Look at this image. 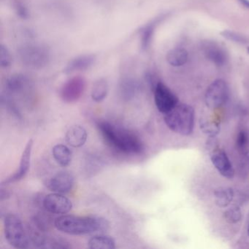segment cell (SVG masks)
I'll return each instance as SVG.
<instances>
[{"instance_id":"cell-10","label":"cell","mask_w":249,"mask_h":249,"mask_svg":"<svg viewBox=\"0 0 249 249\" xmlns=\"http://www.w3.org/2000/svg\"><path fill=\"white\" fill-rule=\"evenodd\" d=\"M201 50L205 57L216 66H224L228 61L227 51L216 42L205 40L201 44Z\"/></svg>"},{"instance_id":"cell-22","label":"cell","mask_w":249,"mask_h":249,"mask_svg":"<svg viewBox=\"0 0 249 249\" xmlns=\"http://www.w3.org/2000/svg\"><path fill=\"white\" fill-rule=\"evenodd\" d=\"M201 130L211 138L216 136L220 132V123L211 116H204L199 121Z\"/></svg>"},{"instance_id":"cell-17","label":"cell","mask_w":249,"mask_h":249,"mask_svg":"<svg viewBox=\"0 0 249 249\" xmlns=\"http://www.w3.org/2000/svg\"><path fill=\"white\" fill-rule=\"evenodd\" d=\"M88 134L84 126L81 125H74L67 131L66 142L68 145L73 148H81L86 143Z\"/></svg>"},{"instance_id":"cell-16","label":"cell","mask_w":249,"mask_h":249,"mask_svg":"<svg viewBox=\"0 0 249 249\" xmlns=\"http://www.w3.org/2000/svg\"><path fill=\"white\" fill-rule=\"evenodd\" d=\"M165 15L160 16L157 18H154L148 24H145L140 32V37H141V46L142 50L145 51L148 49L152 43L153 38L155 35L156 30L158 26L162 22L165 18Z\"/></svg>"},{"instance_id":"cell-1","label":"cell","mask_w":249,"mask_h":249,"mask_svg":"<svg viewBox=\"0 0 249 249\" xmlns=\"http://www.w3.org/2000/svg\"><path fill=\"white\" fill-rule=\"evenodd\" d=\"M97 128L107 145L119 152L140 154L143 151V143L139 137L129 131L119 128L106 121L99 122Z\"/></svg>"},{"instance_id":"cell-9","label":"cell","mask_w":249,"mask_h":249,"mask_svg":"<svg viewBox=\"0 0 249 249\" xmlns=\"http://www.w3.org/2000/svg\"><path fill=\"white\" fill-rule=\"evenodd\" d=\"M43 205L46 211L53 214L68 213L72 208V202L69 198L63 194H49L45 196L43 200Z\"/></svg>"},{"instance_id":"cell-30","label":"cell","mask_w":249,"mask_h":249,"mask_svg":"<svg viewBox=\"0 0 249 249\" xmlns=\"http://www.w3.org/2000/svg\"><path fill=\"white\" fill-rule=\"evenodd\" d=\"M24 1V0H13V5L18 17L21 18H27L29 17L28 8Z\"/></svg>"},{"instance_id":"cell-32","label":"cell","mask_w":249,"mask_h":249,"mask_svg":"<svg viewBox=\"0 0 249 249\" xmlns=\"http://www.w3.org/2000/svg\"><path fill=\"white\" fill-rule=\"evenodd\" d=\"M237 2H238L242 6L246 8V9L249 10V0H237Z\"/></svg>"},{"instance_id":"cell-14","label":"cell","mask_w":249,"mask_h":249,"mask_svg":"<svg viewBox=\"0 0 249 249\" xmlns=\"http://www.w3.org/2000/svg\"><path fill=\"white\" fill-rule=\"evenodd\" d=\"M31 87V79L22 73L14 74L7 79L5 84L8 94H21L30 89Z\"/></svg>"},{"instance_id":"cell-21","label":"cell","mask_w":249,"mask_h":249,"mask_svg":"<svg viewBox=\"0 0 249 249\" xmlns=\"http://www.w3.org/2000/svg\"><path fill=\"white\" fill-rule=\"evenodd\" d=\"M88 246L91 249H114L116 242L110 236L97 234L90 239Z\"/></svg>"},{"instance_id":"cell-13","label":"cell","mask_w":249,"mask_h":249,"mask_svg":"<svg viewBox=\"0 0 249 249\" xmlns=\"http://www.w3.org/2000/svg\"><path fill=\"white\" fill-rule=\"evenodd\" d=\"M211 160L214 167L221 176L229 179L234 178V168L227 153L224 150L218 147L214 148L211 153Z\"/></svg>"},{"instance_id":"cell-28","label":"cell","mask_w":249,"mask_h":249,"mask_svg":"<svg viewBox=\"0 0 249 249\" xmlns=\"http://www.w3.org/2000/svg\"><path fill=\"white\" fill-rule=\"evenodd\" d=\"M224 218L230 224H236L242 218V212L238 206H232L224 213Z\"/></svg>"},{"instance_id":"cell-19","label":"cell","mask_w":249,"mask_h":249,"mask_svg":"<svg viewBox=\"0 0 249 249\" xmlns=\"http://www.w3.org/2000/svg\"><path fill=\"white\" fill-rule=\"evenodd\" d=\"M189 59L187 51L183 48H175L167 52L166 60L173 67H181L186 65Z\"/></svg>"},{"instance_id":"cell-31","label":"cell","mask_w":249,"mask_h":249,"mask_svg":"<svg viewBox=\"0 0 249 249\" xmlns=\"http://www.w3.org/2000/svg\"><path fill=\"white\" fill-rule=\"evenodd\" d=\"M10 196H11V192H10V191L7 190L6 189H4L2 186V188H1V193H0V199H1V201L8 199Z\"/></svg>"},{"instance_id":"cell-3","label":"cell","mask_w":249,"mask_h":249,"mask_svg":"<svg viewBox=\"0 0 249 249\" xmlns=\"http://www.w3.org/2000/svg\"><path fill=\"white\" fill-rule=\"evenodd\" d=\"M164 122L169 129L181 135H189L195 126V110L186 104H178L164 114Z\"/></svg>"},{"instance_id":"cell-18","label":"cell","mask_w":249,"mask_h":249,"mask_svg":"<svg viewBox=\"0 0 249 249\" xmlns=\"http://www.w3.org/2000/svg\"><path fill=\"white\" fill-rule=\"evenodd\" d=\"M141 91V84L138 80L132 77H126L121 81L119 84V93L124 100H131L135 98Z\"/></svg>"},{"instance_id":"cell-20","label":"cell","mask_w":249,"mask_h":249,"mask_svg":"<svg viewBox=\"0 0 249 249\" xmlns=\"http://www.w3.org/2000/svg\"><path fill=\"white\" fill-rule=\"evenodd\" d=\"M52 154L56 162L62 167H68L72 161V151H71L69 147L63 144H58L53 146Z\"/></svg>"},{"instance_id":"cell-29","label":"cell","mask_w":249,"mask_h":249,"mask_svg":"<svg viewBox=\"0 0 249 249\" xmlns=\"http://www.w3.org/2000/svg\"><path fill=\"white\" fill-rule=\"evenodd\" d=\"M13 59L11 52L8 50L7 46L1 44L0 46V65L3 68H7L11 66Z\"/></svg>"},{"instance_id":"cell-25","label":"cell","mask_w":249,"mask_h":249,"mask_svg":"<svg viewBox=\"0 0 249 249\" xmlns=\"http://www.w3.org/2000/svg\"><path fill=\"white\" fill-rule=\"evenodd\" d=\"M221 35L224 38L237 44L246 45L249 42V39L246 36L232 30H224L221 32Z\"/></svg>"},{"instance_id":"cell-15","label":"cell","mask_w":249,"mask_h":249,"mask_svg":"<svg viewBox=\"0 0 249 249\" xmlns=\"http://www.w3.org/2000/svg\"><path fill=\"white\" fill-rule=\"evenodd\" d=\"M96 59L97 57L94 54H84L77 56L68 62L64 69V72L71 74L87 71L94 65Z\"/></svg>"},{"instance_id":"cell-7","label":"cell","mask_w":249,"mask_h":249,"mask_svg":"<svg viewBox=\"0 0 249 249\" xmlns=\"http://www.w3.org/2000/svg\"><path fill=\"white\" fill-rule=\"evenodd\" d=\"M154 102L159 111L167 113L178 104L176 94L161 81H158L154 87Z\"/></svg>"},{"instance_id":"cell-12","label":"cell","mask_w":249,"mask_h":249,"mask_svg":"<svg viewBox=\"0 0 249 249\" xmlns=\"http://www.w3.org/2000/svg\"><path fill=\"white\" fill-rule=\"evenodd\" d=\"M75 178L68 172H60L46 180V186L53 192L66 194L71 192L74 186Z\"/></svg>"},{"instance_id":"cell-33","label":"cell","mask_w":249,"mask_h":249,"mask_svg":"<svg viewBox=\"0 0 249 249\" xmlns=\"http://www.w3.org/2000/svg\"><path fill=\"white\" fill-rule=\"evenodd\" d=\"M245 157H246V160H247V161H248V162H249V151H248V152L246 153V155H245Z\"/></svg>"},{"instance_id":"cell-5","label":"cell","mask_w":249,"mask_h":249,"mask_svg":"<svg viewBox=\"0 0 249 249\" xmlns=\"http://www.w3.org/2000/svg\"><path fill=\"white\" fill-rule=\"evenodd\" d=\"M4 234L8 243L16 249L31 247L30 237L21 218L14 213H8L4 218Z\"/></svg>"},{"instance_id":"cell-26","label":"cell","mask_w":249,"mask_h":249,"mask_svg":"<svg viewBox=\"0 0 249 249\" xmlns=\"http://www.w3.org/2000/svg\"><path fill=\"white\" fill-rule=\"evenodd\" d=\"M44 213H38L35 215L33 218V226L38 229L40 231L46 232L49 231L52 227V221L48 215H43Z\"/></svg>"},{"instance_id":"cell-24","label":"cell","mask_w":249,"mask_h":249,"mask_svg":"<svg viewBox=\"0 0 249 249\" xmlns=\"http://www.w3.org/2000/svg\"><path fill=\"white\" fill-rule=\"evenodd\" d=\"M234 198V191L231 188L220 187L214 192V199L217 206L226 208Z\"/></svg>"},{"instance_id":"cell-23","label":"cell","mask_w":249,"mask_h":249,"mask_svg":"<svg viewBox=\"0 0 249 249\" xmlns=\"http://www.w3.org/2000/svg\"><path fill=\"white\" fill-rule=\"evenodd\" d=\"M109 85L107 80L100 78L97 80L91 89V99L96 103H100L107 97L108 94Z\"/></svg>"},{"instance_id":"cell-2","label":"cell","mask_w":249,"mask_h":249,"mask_svg":"<svg viewBox=\"0 0 249 249\" xmlns=\"http://www.w3.org/2000/svg\"><path fill=\"white\" fill-rule=\"evenodd\" d=\"M54 227L66 234L83 235L104 232L108 230L109 223L106 218L97 215H62L55 219Z\"/></svg>"},{"instance_id":"cell-11","label":"cell","mask_w":249,"mask_h":249,"mask_svg":"<svg viewBox=\"0 0 249 249\" xmlns=\"http://www.w3.org/2000/svg\"><path fill=\"white\" fill-rule=\"evenodd\" d=\"M33 145L34 141L33 139L29 140L21 154V160H20L19 166L18 170L11 175L9 177L7 178L4 181L2 182V186L8 185L9 183H15L19 181L26 177L31 165L32 153H33Z\"/></svg>"},{"instance_id":"cell-8","label":"cell","mask_w":249,"mask_h":249,"mask_svg":"<svg viewBox=\"0 0 249 249\" xmlns=\"http://www.w3.org/2000/svg\"><path fill=\"white\" fill-rule=\"evenodd\" d=\"M87 81L84 77L74 76L68 79L61 87L59 95L61 99L67 103L78 101L86 89Z\"/></svg>"},{"instance_id":"cell-6","label":"cell","mask_w":249,"mask_h":249,"mask_svg":"<svg viewBox=\"0 0 249 249\" xmlns=\"http://www.w3.org/2000/svg\"><path fill=\"white\" fill-rule=\"evenodd\" d=\"M228 84L222 79H217L211 83L205 92L206 106L211 109H216L227 103L229 98Z\"/></svg>"},{"instance_id":"cell-34","label":"cell","mask_w":249,"mask_h":249,"mask_svg":"<svg viewBox=\"0 0 249 249\" xmlns=\"http://www.w3.org/2000/svg\"><path fill=\"white\" fill-rule=\"evenodd\" d=\"M248 234H249V227H248Z\"/></svg>"},{"instance_id":"cell-35","label":"cell","mask_w":249,"mask_h":249,"mask_svg":"<svg viewBox=\"0 0 249 249\" xmlns=\"http://www.w3.org/2000/svg\"><path fill=\"white\" fill-rule=\"evenodd\" d=\"M248 52H249V47H248Z\"/></svg>"},{"instance_id":"cell-4","label":"cell","mask_w":249,"mask_h":249,"mask_svg":"<svg viewBox=\"0 0 249 249\" xmlns=\"http://www.w3.org/2000/svg\"><path fill=\"white\" fill-rule=\"evenodd\" d=\"M17 56L26 68L41 70L46 68L51 61L50 49L40 43H28L18 48Z\"/></svg>"},{"instance_id":"cell-27","label":"cell","mask_w":249,"mask_h":249,"mask_svg":"<svg viewBox=\"0 0 249 249\" xmlns=\"http://www.w3.org/2000/svg\"><path fill=\"white\" fill-rule=\"evenodd\" d=\"M249 135L244 129H242L237 134L236 139V145L238 151L243 155H246L249 151Z\"/></svg>"}]
</instances>
